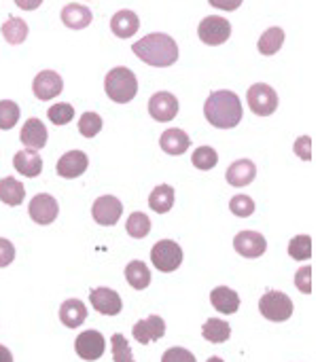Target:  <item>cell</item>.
<instances>
[{"instance_id":"26","label":"cell","mask_w":320,"mask_h":362,"mask_svg":"<svg viewBox=\"0 0 320 362\" xmlns=\"http://www.w3.org/2000/svg\"><path fill=\"white\" fill-rule=\"evenodd\" d=\"M202 335L210 344H225L232 337V327L221 318H208L202 327Z\"/></svg>"},{"instance_id":"3","label":"cell","mask_w":320,"mask_h":362,"mask_svg":"<svg viewBox=\"0 0 320 362\" xmlns=\"http://www.w3.org/2000/svg\"><path fill=\"white\" fill-rule=\"evenodd\" d=\"M104 91H106V95L113 102L127 104L138 93V78H136V74L130 68L117 66V68H113L106 74V78H104Z\"/></svg>"},{"instance_id":"1","label":"cell","mask_w":320,"mask_h":362,"mask_svg":"<svg viewBox=\"0 0 320 362\" xmlns=\"http://www.w3.org/2000/svg\"><path fill=\"white\" fill-rule=\"evenodd\" d=\"M132 51L144 64L155 66V68H168V66L176 64V59H178L176 40L172 36L164 34V32L147 34L144 38H140V40H136L132 45Z\"/></svg>"},{"instance_id":"43","label":"cell","mask_w":320,"mask_h":362,"mask_svg":"<svg viewBox=\"0 0 320 362\" xmlns=\"http://www.w3.org/2000/svg\"><path fill=\"white\" fill-rule=\"evenodd\" d=\"M210 6L219 8V11H236L242 6V0H208Z\"/></svg>"},{"instance_id":"31","label":"cell","mask_w":320,"mask_h":362,"mask_svg":"<svg viewBox=\"0 0 320 362\" xmlns=\"http://www.w3.org/2000/svg\"><path fill=\"white\" fill-rule=\"evenodd\" d=\"M125 229L132 238L136 240H142L151 233V218L144 214V212H134L130 214L127 223H125Z\"/></svg>"},{"instance_id":"12","label":"cell","mask_w":320,"mask_h":362,"mask_svg":"<svg viewBox=\"0 0 320 362\" xmlns=\"http://www.w3.org/2000/svg\"><path fill=\"white\" fill-rule=\"evenodd\" d=\"M149 115L159 123H168L178 115V100L170 91H157L149 100Z\"/></svg>"},{"instance_id":"23","label":"cell","mask_w":320,"mask_h":362,"mask_svg":"<svg viewBox=\"0 0 320 362\" xmlns=\"http://www.w3.org/2000/svg\"><path fill=\"white\" fill-rule=\"evenodd\" d=\"M87 318V308L81 299H68L59 308V320L68 329H79Z\"/></svg>"},{"instance_id":"24","label":"cell","mask_w":320,"mask_h":362,"mask_svg":"<svg viewBox=\"0 0 320 362\" xmlns=\"http://www.w3.org/2000/svg\"><path fill=\"white\" fill-rule=\"evenodd\" d=\"M210 303L217 312L221 314H236L238 308H240V297L236 291L227 288V286H217L212 293H210Z\"/></svg>"},{"instance_id":"2","label":"cell","mask_w":320,"mask_h":362,"mask_svg":"<svg viewBox=\"0 0 320 362\" xmlns=\"http://www.w3.org/2000/svg\"><path fill=\"white\" fill-rule=\"evenodd\" d=\"M204 117L219 129H232L242 121V102L229 89L212 91L204 104Z\"/></svg>"},{"instance_id":"27","label":"cell","mask_w":320,"mask_h":362,"mask_svg":"<svg viewBox=\"0 0 320 362\" xmlns=\"http://www.w3.org/2000/svg\"><path fill=\"white\" fill-rule=\"evenodd\" d=\"M25 197V189L13 176H4L0 180V202L6 206H19Z\"/></svg>"},{"instance_id":"11","label":"cell","mask_w":320,"mask_h":362,"mask_svg":"<svg viewBox=\"0 0 320 362\" xmlns=\"http://www.w3.org/2000/svg\"><path fill=\"white\" fill-rule=\"evenodd\" d=\"M64 89V81L62 76L55 72V70H40L36 76H34V83H32V91L38 100L47 102V100H53L55 95H59Z\"/></svg>"},{"instance_id":"38","label":"cell","mask_w":320,"mask_h":362,"mask_svg":"<svg viewBox=\"0 0 320 362\" xmlns=\"http://www.w3.org/2000/svg\"><path fill=\"white\" fill-rule=\"evenodd\" d=\"M229 210L240 218H248L255 212V202L248 195H236L229 202Z\"/></svg>"},{"instance_id":"28","label":"cell","mask_w":320,"mask_h":362,"mask_svg":"<svg viewBox=\"0 0 320 362\" xmlns=\"http://www.w3.org/2000/svg\"><path fill=\"white\" fill-rule=\"evenodd\" d=\"M282 45H285V30L278 28V25L268 28V30L261 34L259 42H257L259 53H263V55H276V53L282 49Z\"/></svg>"},{"instance_id":"15","label":"cell","mask_w":320,"mask_h":362,"mask_svg":"<svg viewBox=\"0 0 320 362\" xmlns=\"http://www.w3.org/2000/svg\"><path fill=\"white\" fill-rule=\"evenodd\" d=\"M132 335L134 339L140 344V346H147V344H153L157 339H161L166 335V322L161 316L153 314L144 320H138L132 329Z\"/></svg>"},{"instance_id":"36","label":"cell","mask_w":320,"mask_h":362,"mask_svg":"<svg viewBox=\"0 0 320 362\" xmlns=\"http://www.w3.org/2000/svg\"><path fill=\"white\" fill-rule=\"evenodd\" d=\"M47 117L53 125H66L72 121L74 117V108L66 102H59V104H53L51 108H47Z\"/></svg>"},{"instance_id":"20","label":"cell","mask_w":320,"mask_h":362,"mask_svg":"<svg viewBox=\"0 0 320 362\" xmlns=\"http://www.w3.org/2000/svg\"><path fill=\"white\" fill-rule=\"evenodd\" d=\"M91 19H93V13L85 4L70 2L62 8V21L70 30H83L91 23Z\"/></svg>"},{"instance_id":"33","label":"cell","mask_w":320,"mask_h":362,"mask_svg":"<svg viewBox=\"0 0 320 362\" xmlns=\"http://www.w3.org/2000/svg\"><path fill=\"white\" fill-rule=\"evenodd\" d=\"M289 255L295 261H308L312 257V238L310 235H295L289 242Z\"/></svg>"},{"instance_id":"42","label":"cell","mask_w":320,"mask_h":362,"mask_svg":"<svg viewBox=\"0 0 320 362\" xmlns=\"http://www.w3.org/2000/svg\"><path fill=\"white\" fill-rule=\"evenodd\" d=\"M13 259H15V246L8 240L0 238V267H8Z\"/></svg>"},{"instance_id":"40","label":"cell","mask_w":320,"mask_h":362,"mask_svg":"<svg viewBox=\"0 0 320 362\" xmlns=\"http://www.w3.org/2000/svg\"><path fill=\"white\" fill-rule=\"evenodd\" d=\"M161 362H198L195 356L185 350V348H170L164 356H161Z\"/></svg>"},{"instance_id":"37","label":"cell","mask_w":320,"mask_h":362,"mask_svg":"<svg viewBox=\"0 0 320 362\" xmlns=\"http://www.w3.org/2000/svg\"><path fill=\"white\" fill-rule=\"evenodd\" d=\"M110 346H113V361L115 362H136L132 356V350H130V344L123 335L115 333L110 337Z\"/></svg>"},{"instance_id":"18","label":"cell","mask_w":320,"mask_h":362,"mask_svg":"<svg viewBox=\"0 0 320 362\" xmlns=\"http://www.w3.org/2000/svg\"><path fill=\"white\" fill-rule=\"evenodd\" d=\"M47 127L42 125L40 119L32 117L23 123L21 127V134H19V140L28 146V148H34V151H40L45 144H47Z\"/></svg>"},{"instance_id":"45","label":"cell","mask_w":320,"mask_h":362,"mask_svg":"<svg viewBox=\"0 0 320 362\" xmlns=\"http://www.w3.org/2000/svg\"><path fill=\"white\" fill-rule=\"evenodd\" d=\"M0 362H13V354L4 346H0Z\"/></svg>"},{"instance_id":"4","label":"cell","mask_w":320,"mask_h":362,"mask_svg":"<svg viewBox=\"0 0 320 362\" xmlns=\"http://www.w3.org/2000/svg\"><path fill=\"white\" fill-rule=\"evenodd\" d=\"M259 312L272 322H287L293 316V301L280 291H268L259 299Z\"/></svg>"},{"instance_id":"25","label":"cell","mask_w":320,"mask_h":362,"mask_svg":"<svg viewBox=\"0 0 320 362\" xmlns=\"http://www.w3.org/2000/svg\"><path fill=\"white\" fill-rule=\"evenodd\" d=\"M174 197H176V193H174V189H172L170 185H159V187H155L153 193L149 195V206H151L153 212L166 214V212L172 210Z\"/></svg>"},{"instance_id":"29","label":"cell","mask_w":320,"mask_h":362,"mask_svg":"<svg viewBox=\"0 0 320 362\" xmlns=\"http://www.w3.org/2000/svg\"><path fill=\"white\" fill-rule=\"evenodd\" d=\"M125 280L130 282L132 288L144 291L151 284V272H149V267L142 261H132L125 267Z\"/></svg>"},{"instance_id":"21","label":"cell","mask_w":320,"mask_h":362,"mask_svg":"<svg viewBox=\"0 0 320 362\" xmlns=\"http://www.w3.org/2000/svg\"><path fill=\"white\" fill-rule=\"evenodd\" d=\"M138 28H140L138 15H136L134 11H127V8L117 11V13L113 15V19H110V30H113V34L119 36V38H132V36L138 32Z\"/></svg>"},{"instance_id":"30","label":"cell","mask_w":320,"mask_h":362,"mask_svg":"<svg viewBox=\"0 0 320 362\" xmlns=\"http://www.w3.org/2000/svg\"><path fill=\"white\" fill-rule=\"evenodd\" d=\"M0 30H2V36L8 45H21L28 38V23L19 17H8Z\"/></svg>"},{"instance_id":"17","label":"cell","mask_w":320,"mask_h":362,"mask_svg":"<svg viewBox=\"0 0 320 362\" xmlns=\"http://www.w3.org/2000/svg\"><path fill=\"white\" fill-rule=\"evenodd\" d=\"M13 168L28 178H36L42 172V157L34 148H23L17 151L13 157Z\"/></svg>"},{"instance_id":"7","label":"cell","mask_w":320,"mask_h":362,"mask_svg":"<svg viewBox=\"0 0 320 362\" xmlns=\"http://www.w3.org/2000/svg\"><path fill=\"white\" fill-rule=\"evenodd\" d=\"M246 102L251 106V110L259 117H270L276 112L278 108V93L274 91V87H270L268 83H255L248 91H246Z\"/></svg>"},{"instance_id":"34","label":"cell","mask_w":320,"mask_h":362,"mask_svg":"<svg viewBox=\"0 0 320 362\" xmlns=\"http://www.w3.org/2000/svg\"><path fill=\"white\" fill-rule=\"evenodd\" d=\"M79 132L83 138H93L102 132V117L98 112H85L79 119Z\"/></svg>"},{"instance_id":"22","label":"cell","mask_w":320,"mask_h":362,"mask_svg":"<svg viewBox=\"0 0 320 362\" xmlns=\"http://www.w3.org/2000/svg\"><path fill=\"white\" fill-rule=\"evenodd\" d=\"M159 146H161V151L168 153V155H183V153L189 151L191 140H189V136H187L183 129L172 127V129H166V132L161 134Z\"/></svg>"},{"instance_id":"46","label":"cell","mask_w":320,"mask_h":362,"mask_svg":"<svg viewBox=\"0 0 320 362\" xmlns=\"http://www.w3.org/2000/svg\"><path fill=\"white\" fill-rule=\"evenodd\" d=\"M206 362H225L223 358H219V356H212V358H208Z\"/></svg>"},{"instance_id":"9","label":"cell","mask_w":320,"mask_h":362,"mask_svg":"<svg viewBox=\"0 0 320 362\" xmlns=\"http://www.w3.org/2000/svg\"><path fill=\"white\" fill-rule=\"evenodd\" d=\"M28 212H30V218L36 225H51L59 214V206H57L55 197H51L47 193H38V195L32 197V202L28 206Z\"/></svg>"},{"instance_id":"32","label":"cell","mask_w":320,"mask_h":362,"mask_svg":"<svg viewBox=\"0 0 320 362\" xmlns=\"http://www.w3.org/2000/svg\"><path fill=\"white\" fill-rule=\"evenodd\" d=\"M191 161H193V165H195L198 170L208 172V170L217 168V163H219V153H217L212 146H200V148L193 151Z\"/></svg>"},{"instance_id":"16","label":"cell","mask_w":320,"mask_h":362,"mask_svg":"<svg viewBox=\"0 0 320 362\" xmlns=\"http://www.w3.org/2000/svg\"><path fill=\"white\" fill-rule=\"evenodd\" d=\"M89 159L83 151H68L57 161V174L62 178H79L85 174Z\"/></svg>"},{"instance_id":"14","label":"cell","mask_w":320,"mask_h":362,"mask_svg":"<svg viewBox=\"0 0 320 362\" xmlns=\"http://www.w3.org/2000/svg\"><path fill=\"white\" fill-rule=\"evenodd\" d=\"M234 248L238 255L246 257V259H259L265 255L268 250V242L261 233L257 231H240L234 238Z\"/></svg>"},{"instance_id":"8","label":"cell","mask_w":320,"mask_h":362,"mask_svg":"<svg viewBox=\"0 0 320 362\" xmlns=\"http://www.w3.org/2000/svg\"><path fill=\"white\" fill-rule=\"evenodd\" d=\"M123 214V204L113 197V195H102L93 202V208H91V216L98 225L102 227H113L119 223Z\"/></svg>"},{"instance_id":"13","label":"cell","mask_w":320,"mask_h":362,"mask_svg":"<svg viewBox=\"0 0 320 362\" xmlns=\"http://www.w3.org/2000/svg\"><path fill=\"white\" fill-rule=\"evenodd\" d=\"M89 301H91L93 310L102 316H117L123 310V301H121L119 293L113 288H106V286L93 288L89 293Z\"/></svg>"},{"instance_id":"41","label":"cell","mask_w":320,"mask_h":362,"mask_svg":"<svg viewBox=\"0 0 320 362\" xmlns=\"http://www.w3.org/2000/svg\"><path fill=\"white\" fill-rule=\"evenodd\" d=\"M293 151H295V155H297L299 159L310 161V159H312V138H310V136H302V138H297V142H295Z\"/></svg>"},{"instance_id":"39","label":"cell","mask_w":320,"mask_h":362,"mask_svg":"<svg viewBox=\"0 0 320 362\" xmlns=\"http://www.w3.org/2000/svg\"><path fill=\"white\" fill-rule=\"evenodd\" d=\"M295 286H297L304 295H310V293H312V267H302V269L295 274Z\"/></svg>"},{"instance_id":"6","label":"cell","mask_w":320,"mask_h":362,"mask_svg":"<svg viewBox=\"0 0 320 362\" xmlns=\"http://www.w3.org/2000/svg\"><path fill=\"white\" fill-rule=\"evenodd\" d=\"M198 36L204 45L208 47H217L223 45L225 40H229L232 36V23L221 17V15H208L200 21L198 25Z\"/></svg>"},{"instance_id":"44","label":"cell","mask_w":320,"mask_h":362,"mask_svg":"<svg viewBox=\"0 0 320 362\" xmlns=\"http://www.w3.org/2000/svg\"><path fill=\"white\" fill-rule=\"evenodd\" d=\"M15 4L23 11H34L42 4V0H15Z\"/></svg>"},{"instance_id":"19","label":"cell","mask_w":320,"mask_h":362,"mask_svg":"<svg viewBox=\"0 0 320 362\" xmlns=\"http://www.w3.org/2000/svg\"><path fill=\"white\" fill-rule=\"evenodd\" d=\"M227 182L232 187H248L257 176V165L251 159H238L227 168Z\"/></svg>"},{"instance_id":"10","label":"cell","mask_w":320,"mask_h":362,"mask_svg":"<svg viewBox=\"0 0 320 362\" xmlns=\"http://www.w3.org/2000/svg\"><path fill=\"white\" fill-rule=\"evenodd\" d=\"M74 350L83 361H98L106 350V339L98 331H83L74 341Z\"/></svg>"},{"instance_id":"35","label":"cell","mask_w":320,"mask_h":362,"mask_svg":"<svg viewBox=\"0 0 320 362\" xmlns=\"http://www.w3.org/2000/svg\"><path fill=\"white\" fill-rule=\"evenodd\" d=\"M19 121V106L13 100H0V129H11Z\"/></svg>"},{"instance_id":"5","label":"cell","mask_w":320,"mask_h":362,"mask_svg":"<svg viewBox=\"0 0 320 362\" xmlns=\"http://www.w3.org/2000/svg\"><path fill=\"white\" fill-rule=\"evenodd\" d=\"M151 263L161 274H172L183 263V248L174 240H161L151 250Z\"/></svg>"}]
</instances>
